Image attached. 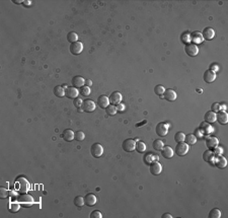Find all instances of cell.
<instances>
[{
  "label": "cell",
  "instance_id": "cell-1",
  "mask_svg": "<svg viewBox=\"0 0 228 218\" xmlns=\"http://www.w3.org/2000/svg\"><path fill=\"white\" fill-rule=\"evenodd\" d=\"M14 187H15L16 192L21 193V194L27 193V191L31 189V185H29V181L22 177H17L15 180V182H14Z\"/></svg>",
  "mask_w": 228,
  "mask_h": 218
},
{
  "label": "cell",
  "instance_id": "cell-2",
  "mask_svg": "<svg viewBox=\"0 0 228 218\" xmlns=\"http://www.w3.org/2000/svg\"><path fill=\"white\" fill-rule=\"evenodd\" d=\"M17 201L19 202V204L22 205V206L26 207H31L32 204H34V199L31 195L26 194V193H24V194L19 195L18 198H17Z\"/></svg>",
  "mask_w": 228,
  "mask_h": 218
},
{
  "label": "cell",
  "instance_id": "cell-3",
  "mask_svg": "<svg viewBox=\"0 0 228 218\" xmlns=\"http://www.w3.org/2000/svg\"><path fill=\"white\" fill-rule=\"evenodd\" d=\"M102 152H104V148H102V146L99 143H94L90 147V153H91V155L94 158L101 157L102 155Z\"/></svg>",
  "mask_w": 228,
  "mask_h": 218
},
{
  "label": "cell",
  "instance_id": "cell-4",
  "mask_svg": "<svg viewBox=\"0 0 228 218\" xmlns=\"http://www.w3.org/2000/svg\"><path fill=\"white\" fill-rule=\"evenodd\" d=\"M189 152V145L186 142H179L175 147V153L179 156H184Z\"/></svg>",
  "mask_w": 228,
  "mask_h": 218
},
{
  "label": "cell",
  "instance_id": "cell-5",
  "mask_svg": "<svg viewBox=\"0 0 228 218\" xmlns=\"http://www.w3.org/2000/svg\"><path fill=\"white\" fill-rule=\"evenodd\" d=\"M167 131H168V125L165 124V123H163V122L158 123L156 128H155V132H156V134L160 137L166 136Z\"/></svg>",
  "mask_w": 228,
  "mask_h": 218
},
{
  "label": "cell",
  "instance_id": "cell-6",
  "mask_svg": "<svg viewBox=\"0 0 228 218\" xmlns=\"http://www.w3.org/2000/svg\"><path fill=\"white\" fill-rule=\"evenodd\" d=\"M135 145H136V142L133 139L129 138V139L124 140L122 147H123V150H125L126 152H132L133 150H135Z\"/></svg>",
  "mask_w": 228,
  "mask_h": 218
},
{
  "label": "cell",
  "instance_id": "cell-7",
  "mask_svg": "<svg viewBox=\"0 0 228 218\" xmlns=\"http://www.w3.org/2000/svg\"><path fill=\"white\" fill-rule=\"evenodd\" d=\"M185 51H186V53L191 57L197 56L198 53H199V49H198L197 45L193 44V43L192 44L186 45V47H185Z\"/></svg>",
  "mask_w": 228,
  "mask_h": 218
},
{
  "label": "cell",
  "instance_id": "cell-8",
  "mask_svg": "<svg viewBox=\"0 0 228 218\" xmlns=\"http://www.w3.org/2000/svg\"><path fill=\"white\" fill-rule=\"evenodd\" d=\"M110 104L111 105H114V106H118L119 104H121L122 102V94H120L119 91H114L113 94L110 96Z\"/></svg>",
  "mask_w": 228,
  "mask_h": 218
},
{
  "label": "cell",
  "instance_id": "cell-9",
  "mask_svg": "<svg viewBox=\"0 0 228 218\" xmlns=\"http://www.w3.org/2000/svg\"><path fill=\"white\" fill-rule=\"evenodd\" d=\"M70 53L73 55H79L83 50V45L80 42H75L70 45Z\"/></svg>",
  "mask_w": 228,
  "mask_h": 218
},
{
  "label": "cell",
  "instance_id": "cell-10",
  "mask_svg": "<svg viewBox=\"0 0 228 218\" xmlns=\"http://www.w3.org/2000/svg\"><path fill=\"white\" fill-rule=\"evenodd\" d=\"M82 110L86 113H91L96 110V104L91 99H85L82 104Z\"/></svg>",
  "mask_w": 228,
  "mask_h": 218
},
{
  "label": "cell",
  "instance_id": "cell-11",
  "mask_svg": "<svg viewBox=\"0 0 228 218\" xmlns=\"http://www.w3.org/2000/svg\"><path fill=\"white\" fill-rule=\"evenodd\" d=\"M65 96L68 97V99H75L77 97V96H78V91H77V88L74 86L66 87V89H65Z\"/></svg>",
  "mask_w": 228,
  "mask_h": 218
},
{
  "label": "cell",
  "instance_id": "cell-12",
  "mask_svg": "<svg viewBox=\"0 0 228 218\" xmlns=\"http://www.w3.org/2000/svg\"><path fill=\"white\" fill-rule=\"evenodd\" d=\"M216 121L221 125H226L228 123V115L226 112L219 111L216 114Z\"/></svg>",
  "mask_w": 228,
  "mask_h": 218
},
{
  "label": "cell",
  "instance_id": "cell-13",
  "mask_svg": "<svg viewBox=\"0 0 228 218\" xmlns=\"http://www.w3.org/2000/svg\"><path fill=\"white\" fill-rule=\"evenodd\" d=\"M149 165H150V172H151V175H153V176H158L160 172H161L162 166L158 161H153Z\"/></svg>",
  "mask_w": 228,
  "mask_h": 218
},
{
  "label": "cell",
  "instance_id": "cell-14",
  "mask_svg": "<svg viewBox=\"0 0 228 218\" xmlns=\"http://www.w3.org/2000/svg\"><path fill=\"white\" fill-rule=\"evenodd\" d=\"M202 36H203V39L204 40H207V41H211L213 38L215 37V32L212 27H208L206 29H204V31L202 32Z\"/></svg>",
  "mask_w": 228,
  "mask_h": 218
},
{
  "label": "cell",
  "instance_id": "cell-15",
  "mask_svg": "<svg viewBox=\"0 0 228 218\" xmlns=\"http://www.w3.org/2000/svg\"><path fill=\"white\" fill-rule=\"evenodd\" d=\"M85 83V79L80 75H76L72 78V85L76 88H81L82 86H84Z\"/></svg>",
  "mask_w": 228,
  "mask_h": 218
},
{
  "label": "cell",
  "instance_id": "cell-16",
  "mask_svg": "<svg viewBox=\"0 0 228 218\" xmlns=\"http://www.w3.org/2000/svg\"><path fill=\"white\" fill-rule=\"evenodd\" d=\"M163 97L168 102H174L177 99V92L171 88H167V89H165V91L163 94Z\"/></svg>",
  "mask_w": 228,
  "mask_h": 218
},
{
  "label": "cell",
  "instance_id": "cell-17",
  "mask_svg": "<svg viewBox=\"0 0 228 218\" xmlns=\"http://www.w3.org/2000/svg\"><path fill=\"white\" fill-rule=\"evenodd\" d=\"M190 37H191V41H193V44L197 45V44H201V43L203 42V36H202V32H193L191 35H190Z\"/></svg>",
  "mask_w": 228,
  "mask_h": 218
},
{
  "label": "cell",
  "instance_id": "cell-18",
  "mask_svg": "<svg viewBox=\"0 0 228 218\" xmlns=\"http://www.w3.org/2000/svg\"><path fill=\"white\" fill-rule=\"evenodd\" d=\"M96 201L97 198L93 194H87L84 197V204H86L87 206H93V205H96Z\"/></svg>",
  "mask_w": 228,
  "mask_h": 218
},
{
  "label": "cell",
  "instance_id": "cell-19",
  "mask_svg": "<svg viewBox=\"0 0 228 218\" xmlns=\"http://www.w3.org/2000/svg\"><path fill=\"white\" fill-rule=\"evenodd\" d=\"M203 78H204V80L207 83H212L216 79V74H215V72L211 71V70H207V71H205Z\"/></svg>",
  "mask_w": 228,
  "mask_h": 218
},
{
  "label": "cell",
  "instance_id": "cell-20",
  "mask_svg": "<svg viewBox=\"0 0 228 218\" xmlns=\"http://www.w3.org/2000/svg\"><path fill=\"white\" fill-rule=\"evenodd\" d=\"M161 154L164 158L170 159L172 156H174V149H172L170 146H164L163 148L161 149Z\"/></svg>",
  "mask_w": 228,
  "mask_h": 218
},
{
  "label": "cell",
  "instance_id": "cell-21",
  "mask_svg": "<svg viewBox=\"0 0 228 218\" xmlns=\"http://www.w3.org/2000/svg\"><path fill=\"white\" fill-rule=\"evenodd\" d=\"M97 104L101 109H107V107L110 105V99L107 96H101L97 99Z\"/></svg>",
  "mask_w": 228,
  "mask_h": 218
},
{
  "label": "cell",
  "instance_id": "cell-22",
  "mask_svg": "<svg viewBox=\"0 0 228 218\" xmlns=\"http://www.w3.org/2000/svg\"><path fill=\"white\" fill-rule=\"evenodd\" d=\"M218 143H219V141H218V139L214 136L209 137V138L206 140V146L209 149H214L215 147L218 146Z\"/></svg>",
  "mask_w": 228,
  "mask_h": 218
},
{
  "label": "cell",
  "instance_id": "cell-23",
  "mask_svg": "<svg viewBox=\"0 0 228 218\" xmlns=\"http://www.w3.org/2000/svg\"><path fill=\"white\" fill-rule=\"evenodd\" d=\"M74 136H75V133L73 131H72L71 129H66L63 131V133H62V137H63V139L65 140V141L69 142V141H72V140L74 139Z\"/></svg>",
  "mask_w": 228,
  "mask_h": 218
},
{
  "label": "cell",
  "instance_id": "cell-24",
  "mask_svg": "<svg viewBox=\"0 0 228 218\" xmlns=\"http://www.w3.org/2000/svg\"><path fill=\"white\" fill-rule=\"evenodd\" d=\"M215 164L219 169H224L227 165V160L225 157H223L222 155H217V158L215 160Z\"/></svg>",
  "mask_w": 228,
  "mask_h": 218
},
{
  "label": "cell",
  "instance_id": "cell-25",
  "mask_svg": "<svg viewBox=\"0 0 228 218\" xmlns=\"http://www.w3.org/2000/svg\"><path fill=\"white\" fill-rule=\"evenodd\" d=\"M205 121L209 124H212L216 121V113L213 112V111H208L206 114H205V117H204Z\"/></svg>",
  "mask_w": 228,
  "mask_h": 218
},
{
  "label": "cell",
  "instance_id": "cell-26",
  "mask_svg": "<svg viewBox=\"0 0 228 218\" xmlns=\"http://www.w3.org/2000/svg\"><path fill=\"white\" fill-rule=\"evenodd\" d=\"M200 130L203 134H210L213 131V128L210 126L209 123L207 122H202L201 126H200Z\"/></svg>",
  "mask_w": 228,
  "mask_h": 218
},
{
  "label": "cell",
  "instance_id": "cell-27",
  "mask_svg": "<svg viewBox=\"0 0 228 218\" xmlns=\"http://www.w3.org/2000/svg\"><path fill=\"white\" fill-rule=\"evenodd\" d=\"M54 94L58 97H63L65 96V88L63 86L57 85V86L54 87Z\"/></svg>",
  "mask_w": 228,
  "mask_h": 218
},
{
  "label": "cell",
  "instance_id": "cell-28",
  "mask_svg": "<svg viewBox=\"0 0 228 218\" xmlns=\"http://www.w3.org/2000/svg\"><path fill=\"white\" fill-rule=\"evenodd\" d=\"M185 141L188 145H194L197 142V137L194 134H188L185 137Z\"/></svg>",
  "mask_w": 228,
  "mask_h": 218
},
{
  "label": "cell",
  "instance_id": "cell-29",
  "mask_svg": "<svg viewBox=\"0 0 228 218\" xmlns=\"http://www.w3.org/2000/svg\"><path fill=\"white\" fill-rule=\"evenodd\" d=\"M135 149H136L137 152L139 153H143L146 150V144L144 143L143 141H137L136 145H135Z\"/></svg>",
  "mask_w": 228,
  "mask_h": 218
},
{
  "label": "cell",
  "instance_id": "cell-30",
  "mask_svg": "<svg viewBox=\"0 0 228 218\" xmlns=\"http://www.w3.org/2000/svg\"><path fill=\"white\" fill-rule=\"evenodd\" d=\"M19 208H21V204H19L18 201L16 202H10L8 204V210L10 212H17L19 210Z\"/></svg>",
  "mask_w": 228,
  "mask_h": 218
},
{
  "label": "cell",
  "instance_id": "cell-31",
  "mask_svg": "<svg viewBox=\"0 0 228 218\" xmlns=\"http://www.w3.org/2000/svg\"><path fill=\"white\" fill-rule=\"evenodd\" d=\"M213 157H214V153H213L211 150H207V151H205L204 154H203V159L207 162H212Z\"/></svg>",
  "mask_w": 228,
  "mask_h": 218
},
{
  "label": "cell",
  "instance_id": "cell-32",
  "mask_svg": "<svg viewBox=\"0 0 228 218\" xmlns=\"http://www.w3.org/2000/svg\"><path fill=\"white\" fill-rule=\"evenodd\" d=\"M67 40H68V42H70L71 44H73L75 42H78V36H77L76 32H68V35H67Z\"/></svg>",
  "mask_w": 228,
  "mask_h": 218
},
{
  "label": "cell",
  "instance_id": "cell-33",
  "mask_svg": "<svg viewBox=\"0 0 228 218\" xmlns=\"http://www.w3.org/2000/svg\"><path fill=\"white\" fill-rule=\"evenodd\" d=\"M106 111H107V114L109 115V116H114V115H116L118 113L117 107L114 106V105H109V106L107 107Z\"/></svg>",
  "mask_w": 228,
  "mask_h": 218
},
{
  "label": "cell",
  "instance_id": "cell-34",
  "mask_svg": "<svg viewBox=\"0 0 228 218\" xmlns=\"http://www.w3.org/2000/svg\"><path fill=\"white\" fill-rule=\"evenodd\" d=\"M209 217L210 218H220L221 217V211L217 208H214L211 211L209 212Z\"/></svg>",
  "mask_w": 228,
  "mask_h": 218
},
{
  "label": "cell",
  "instance_id": "cell-35",
  "mask_svg": "<svg viewBox=\"0 0 228 218\" xmlns=\"http://www.w3.org/2000/svg\"><path fill=\"white\" fill-rule=\"evenodd\" d=\"M74 205L77 207H82L84 205V198L82 196H76L74 198Z\"/></svg>",
  "mask_w": 228,
  "mask_h": 218
},
{
  "label": "cell",
  "instance_id": "cell-36",
  "mask_svg": "<svg viewBox=\"0 0 228 218\" xmlns=\"http://www.w3.org/2000/svg\"><path fill=\"white\" fill-rule=\"evenodd\" d=\"M153 161H155V159H154V155L152 153H147L144 155V162L146 164H151Z\"/></svg>",
  "mask_w": 228,
  "mask_h": 218
},
{
  "label": "cell",
  "instance_id": "cell-37",
  "mask_svg": "<svg viewBox=\"0 0 228 218\" xmlns=\"http://www.w3.org/2000/svg\"><path fill=\"white\" fill-rule=\"evenodd\" d=\"M164 91H165V88H164L163 86H162V85H160V84L156 85V86L154 87V92L157 94V96H163Z\"/></svg>",
  "mask_w": 228,
  "mask_h": 218
},
{
  "label": "cell",
  "instance_id": "cell-38",
  "mask_svg": "<svg viewBox=\"0 0 228 218\" xmlns=\"http://www.w3.org/2000/svg\"><path fill=\"white\" fill-rule=\"evenodd\" d=\"M164 147V142L161 141V140H155L153 142V148L155 150H161Z\"/></svg>",
  "mask_w": 228,
  "mask_h": 218
},
{
  "label": "cell",
  "instance_id": "cell-39",
  "mask_svg": "<svg viewBox=\"0 0 228 218\" xmlns=\"http://www.w3.org/2000/svg\"><path fill=\"white\" fill-rule=\"evenodd\" d=\"M185 137H186V135L182 133V132H177V133L174 135V141L177 142V143H179V142H184Z\"/></svg>",
  "mask_w": 228,
  "mask_h": 218
},
{
  "label": "cell",
  "instance_id": "cell-40",
  "mask_svg": "<svg viewBox=\"0 0 228 218\" xmlns=\"http://www.w3.org/2000/svg\"><path fill=\"white\" fill-rule=\"evenodd\" d=\"M9 196V191L6 189V188L4 187H1L0 188V197H1V199H5V198H7Z\"/></svg>",
  "mask_w": 228,
  "mask_h": 218
},
{
  "label": "cell",
  "instance_id": "cell-41",
  "mask_svg": "<svg viewBox=\"0 0 228 218\" xmlns=\"http://www.w3.org/2000/svg\"><path fill=\"white\" fill-rule=\"evenodd\" d=\"M80 94H81L82 96H89V94H90V88H89V86H86V85L82 86L81 88H80Z\"/></svg>",
  "mask_w": 228,
  "mask_h": 218
},
{
  "label": "cell",
  "instance_id": "cell-42",
  "mask_svg": "<svg viewBox=\"0 0 228 218\" xmlns=\"http://www.w3.org/2000/svg\"><path fill=\"white\" fill-rule=\"evenodd\" d=\"M74 138H75V140H77V141H82V140L85 138V135L82 131H77V132H75Z\"/></svg>",
  "mask_w": 228,
  "mask_h": 218
},
{
  "label": "cell",
  "instance_id": "cell-43",
  "mask_svg": "<svg viewBox=\"0 0 228 218\" xmlns=\"http://www.w3.org/2000/svg\"><path fill=\"white\" fill-rule=\"evenodd\" d=\"M82 104H83V101H82L81 99H78V97H76V99H74V102H73L74 107L77 108V109H80V108L82 107Z\"/></svg>",
  "mask_w": 228,
  "mask_h": 218
},
{
  "label": "cell",
  "instance_id": "cell-44",
  "mask_svg": "<svg viewBox=\"0 0 228 218\" xmlns=\"http://www.w3.org/2000/svg\"><path fill=\"white\" fill-rule=\"evenodd\" d=\"M182 41L185 43V44H190V41H191V37H190V34H188V32H185L184 35L182 36Z\"/></svg>",
  "mask_w": 228,
  "mask_h": 218
},
{
  "label": "cell",
  "instance_id": "cell-45",
  "mask_svg": "<svg viewBox=\"0 0 228 218\" xmlns=\"http://www.w3.org/2000/svg\"><path fill=\"white\" fill-rule=\"evenodd\" d=\"M102 217V214L99 210H94L90 213V218H101Z\"/></svg>",
  "mask_w": 228,
  "mask_h": 218
},
{
  "label": "cell",
  "instance_id": "cell-46",
  "mask_svg": "<svg viewBox=\"0 0 228 218\" xmlns=\"http://www.w3.org/2000/svg\"><path fill=\"white\" fill-rule=\"evenodd\" d=\"M212 111L213 112H219L220 111V104L219 102H214V104H212V107H211Z\"/></svg>",
  "mask_w": 228,
  "mask_h": 218
},
{
  "label": "cell",
  "instance_id": "cell-47",
  "mask_svg": "<svg viewBox=\"0 0 228 218\" xmlns=\"http://www.w3.org/2000/svg\"><path fill=\"white\" fill-rule=\"evenodd\" d=\"M117 111L118 112H124L125 111V106L123 104H119L118 105V107H117Z\"/></svg>",
  "mask_w": 228,
  "mask_h": 218
},
{
  "label": "cell",
  "instance_id": "cell-48",
  "mask_svg": "<svg viewBox=\"0 0 228 218\" xmlns=\"http://www.w3.org/2000/svg\"><path fill=\"white\" fill-rule=\"evenodd\" d=\"M215 153H216L217 155H221L222 152H223V149L221 148V147H215Z\"/></svg>",
  "mask_w": 228,
  "mask_h": 218
},
{
  "label": "cell",
  "instance_id": "cell-49",
  "mask_svg": "<svg viewBox=\"0 0 228 218\" xmlns=\"http://www.w3.org/2000/svg\"><path fill=\"white\" fill-rule=\"evenodd\" d=\"M210 69H211V71H213V72H215V71H217V70H218V66H217V65H211V66H210Z\"/></svg>",
  "mask_w": 228,
  "mask_h": 218
},
{
  "label": "cell",
  "instance_id": "cell-50",
  "mask_svg": "<svg viewBox=\"0 0 228 218\" xmlns=\"http://www.w3.org/2000/svg\"><path fill=\"white\" fill-rule=\"evenodd\" d=\"M84 85H86V86H91L92 85V81L90 79H85V83H84Z\"/></svg>",
  "mask_w": 228,
  "mask_h": 218
},
{
  "label": "cell",
  "instance_id": "cell-51",
  "mask_svg": "<svg viewBox=\"0 0 228 218\" xmlns=\"http://www.w3.org/2000/svg\"><path fill=\"white\" fill-rule=\"evenodd\" d=\"M161 218H172V215L169 214V213H164L161 216Z\"/></svg>",
  "mask_w": 228,
  "mask_h": 218
},
{
  "label": "cell",
  "instance_id": "cell-52",
  "mask_svg": "<svg viewBox=\"0 0 228 218\" xmlns=\"http://www.w3.org/2000/svg\"><path fill=\"white\" fill-rule=\"evenodd\" d=\"M31 4H32V1H29V0H24V6H31Z\"/></svg>",
  "mask_w": 228,
  "mask_h": 218
},
{
  "label": "cell",
  "instance_id": "cell-53",
  "mask_svg": "<svg viewBox=\"0 0 228 218\" xmlns=\"http://www.w3.org/2000/svg\"><path fill=\"white\" fill-rule=\"evenodd\" d=\"M13 2H14V3H17V4H18V3H24V1H22V0H13Z\"/></svg>",
  "mask_w": 228,
  "mask_h": 218
},
{
  "label": "cell",
  "instance_id": "cell-54",
  "mask_svg": "<svg viewBox=\"0 0 228 218\" xmlns=\"http://www.w3.org/2000/svg\"><path fill=\"white\" fill-rule=\"evenodd\" d=\"M224 110H225V105L220 104V111H224Z\"/></svg>",
  "mask_w": 228,
  "mask_h": 218
},
{
  "label": "cell",
  "instance_id": "cell-55",
  "mask_svg": "<svg viewBox=\"0 0 228 218\" xmlns=\"http://www.w3.org/2000/svg\"><path fill=\"white\" fill-rule=\"evenodd\" d=\"M145 123H146V121H143V122H142V123H140V124H139V123H138V124H136V127H140V126H141V125H143V124H145Z\"/></svg>",
  "mask_w": 228,
  "mask_h": 218
},
{
  "label": "cell",
  "instance_id": "cell-56",
  "mask_svg": "<svg viewBox=\"0 0 228 218\" xmlns=\"http://www.w3.org/2000/svg\"><path fill=\"white\" fill-rule=\"evenodd\" d=\"M9 195H10V196H15L16 192H10V191H9Z\"/></svg>",
  "mask_w": 228,
  "mask_h": 218
}]
</instances>
